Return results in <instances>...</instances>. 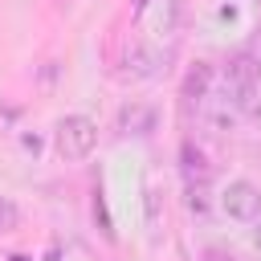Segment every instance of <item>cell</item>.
<instances>
[{
  "label": "cell",
  "mask_w": 261,
  "mask_h": 261,
  "mask_svg": "<svg viewBox=\"0 0 261 261\" xmlns=\"http://www.w3.org/2000/svg\"><path fill=\"white\" fill-rule=\"evenodd\" d=\"M220 94H224L241 114H253V110H257V94H261V65H257V57H253V53H237V57L224 65Z\"/></svg>",
  "instance_id": "6da1fadb"
},
{
  "label": "cell",
  "mask_w": 261,
  "mask_h": 261,
  "mask_svg": "<svg viewBox=\"0 0 261 261\" xmlns=\"http://www.w3.org/2000/svg\"><path fill=\"white\" fill-rule=\"evenodd\" d=\"M53 143H57L61 159H86L98 147V122L90 114H65L53 126Z\"/></svg>",
  "instance_id": "7a4b0ae2"
},
{
  "label": "cell",
  "mask_w": 261,
  "mask_h": 261,
  "mask_svg": "<svg viewBox=\"0 0 261 261\" xmlns=\"http://www.w3.org/2000/svg\"><path fill=\"white\" fill-rule=\"evenodd\" d=\"M220 212L237 224H253L261 216V188L253 179H228L220 188Z\"/></svg>",
  "instance_id": "3957f363"
},
{
  "label": "cell",
  "mask_w": 261,
  "mask_h": 261,
  "mask_svg": "<svg viewBox=\"0 0 261 261\" xmlns=\"http://www.w3.org/2000/svg\"><path fill=\"white\" fill-rule=\"evenodd\" d=\"M200 106H204V118H208V126H212V130H232V126H237V118H241V110H237L224 94H208Z\"/></svg>",
  "instance_id": "277c9868"
},
{
  "label": "cell",
  "mask_w": 261,
  "mask_h": 261,
  "mask_svg": "<svg viewBox=\"0 0 261 261\" xmlns=\"http://www.w3.org/2000/svg\"><path fill=\"white\" fill-rule=\"evenodd\" d=\"M208 94H212V65H204V61H200V65L188 73V82H184V98L200 106Z\"/></svg>",
  "instance_id": "5b68a950"
},
{
  "label": "cell",
  "mask_w": 261,
  "mask_h": 261,
  "mask_svg": "<svg viewBox=\"0 0 261 261\" xmlns=\"http://www.w3.org/2000/svg\"><path fill=\"white\" fill-rule=\"evenodd\" d=\"M118 126H122V130H135V135H147V130H151V110H147V106H122Z\"/></svg>",
  "instance_id": "8992f818"
},
{
  "label": "cell",
  "mask_w": 261,
  "mask_h": 261,
  "mask_svg": "<svg viewBox=\"0 0 261 261\" xmlns=\"http://www.w3.org/2000/svg\"><path fill=\"white\" fill-rule=\"evenodd\" d=\"M179 155H184V175H188V184H192V179H196V184H204V175H208L204 155H200L192 143H184V151H179Z\"/></svg>",
  "instance_id": "52a82bcc"
},
{
  "label": "cell",
  "mask_w": 261,
  "mask_h": 261,
  "mask_svg": "<svg viewBox=\"0 0 261 261\" xmlns=\"http://www.w3.org/2000/svg\"><path fill=\"white\" fill-rule=\"evenodd\" d=\"M20 224V208H16V200L12 196H0V232H12Z\"/></svg>",
  "instance_id": "ba28073f"
},
{
  "label": "cell",
  "mask_w": 261,
  "mask_h": 261,
  "mask_svg": "<svg viewBox=\"0 0 261 261\" xmlns=\"http://www.w3.org/2000/svg\"><path fill=\"white\" fill-rule=\"evenodd\" d=\"M188 208H192V212H208V192H204V184H188Z\"/></svg>",
  "instance_id": "9c48e42d"
},
{
  "label": "cell",
  "mask_w": 261,
  "mask_h": 261,
  "mask_svg": "<svg viewBox=\"0 0 261 261\" xmlns=\"http://www.w3.org/2000/svg\"><path fill=\"white\" fill-rule=\"evenodd\" d=\"M200 261H241V257H232L228 249H204V257Z\"/></svg>",
  "instance_id": "30bf717a"
},
{
  "label": "cell",
  "mask_w": 261,
  "mask_h": 261,
  "mask_svg": "<svg viewBox=\"0 0 261 261\" xmlns=\"http://www.w3.org/2000/svg\"><path fill=\"white\" fill-rule=\"evenodd\" d=\"M253 249H257V253H261V216H257V220H253Z\"/></svg>",
  "instance_id": "8fae6325"
},
{
  "label": "cell",
  "mask_w": 261,
  "mask_h": 261,
  "mask_svg": "<svg viewBox=\"0 0 261 261\" xmlns=\"http://www.w3.org/2000/svg\"><path fill=\"white\" fill-rule=\"evenodd\" d=\"M8 261H24V257H20V253H16V257H8Z\"/></svg>",
  "instance_id": "7c38bea8"
}]
</instances>
